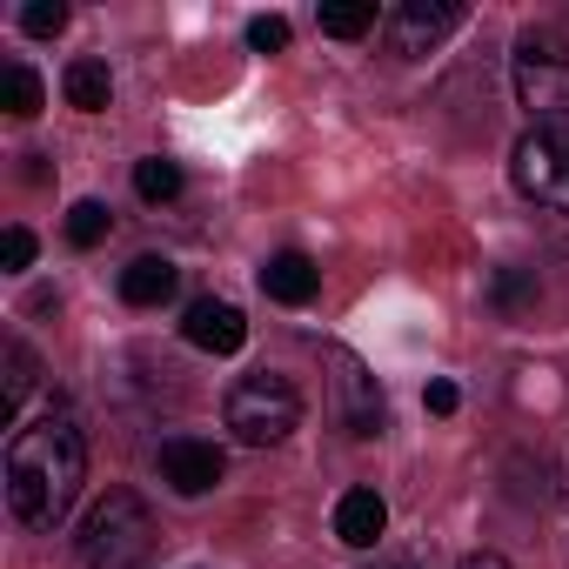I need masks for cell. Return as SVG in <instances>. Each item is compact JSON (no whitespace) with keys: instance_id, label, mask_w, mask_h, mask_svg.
Masks as SVG:
<instances>
[{"instance_id":"cell-1","label":"cell","mask_w":569,"mask_h":569,"mask_svg":"<svg viewBox=\"0 0 569 569\" xmlns=\"http://www.w3.org/2000/svg\"><path fill=\"white\" fill-rule=\"evenodd\" d=\"M8 509L21 529H61L81 482H88V436L68 409H48L41 422H21L8 436Z\"/></svg>"},{"instance_id":"cell-2","label":"cell","mask_w":569,"mask_h":569,"mask_svg":"<svg viewBox=\"0 0 569 569\" xmlns=\"http://www.w3.org/2000/svg\"><path fill=\"white\" fill-rule=\"evenodd\" d=\"M154 536H161V529H154L148 502H141L134 489H108V496L88 509L74 549H81V569H141V562L154 556Z\"/></svg>"},{"instance_id":"cell-3","label":"cell","mask_w":569,"mask_h":569,"mask_svg":"<svg viewBox=\"0 0 569 569\" xmlns=\"http://www.w3.org/2000/svg\"><path fill=\"white\" fill-rule=\"evenodd\" d=\"M221 422H228L234 442H248V449H274V442H289V436L302 429V396H296L289 376H268V369H261V376H241V382L228 389Z\"/></svg>"},{"instance_id":"cell-4","label":"cell","mask_w":569,"mask_h":569,"mask_svg":"<svg viewBox=\"0 0 569 569\" xmlns=\"http://www.w3.org/2000/svg\"><path fill=\"white\" fill-rule=\"evenodd\" d=\"M509 88H516V108H529L542 128L569 121V41L556 28H529L509 54Z\"/></svg>"},{"instance_id":"cell-5","label":"cell","mask_w":569,"mask_h":569,"mask_svg":"<svg viewBox=\"0 0 569 569\" xmlns=\"http://www.w3.org/2000/svg\"><path fill=\"white\" fill-rule=\"evenodd\" d=\"M509 181L536 201V208H556L569 214V134L556 128H529L509 154Z\"/></svg>"},{"instance_id":"cell-6","label":"cell","mask_w":569,"mask_h":569,"mask_svg":"<svg viewBox=\"0 0 569 569\" xmlns=\"http://www.w3.org/2000/svg\"><path fill=\"white\" fill-rule=\"evenodd\" d=\"M456 28H462V8H456V0H402V8L382 14L389 48L409 54V61H416V54H436Z\"/></svg>"},{"instance_id":"cell-7","label":"cell","mask_w":569,"mask_h":569,"mask_svg":"<svg viewBox=\"0 0 569 569\" xmlns=\"http://www.w3.org/2000/svg\"><path fill=\"white\" fill-rule=\"evenodd\" d=\"M161 482L174 489V496H208L214 482H221V449L214 442H194V436H174V442H161Z\"/></svg>"},{"instance_id":"cell-8","label":"cell","mask_w":569,"mask_h":569,"mask_svg":"<svg viewBox=\"0 0 569 569\" xmlns=\"http://www.w3.org/2000/svg\"><path fill=\"white\" fill-rule=\"evenodd\" d=\"M329 369H336V396H342V422H349V436H382V396H376V376H369L349 349H329Z\"/></svg>"},{"instance_id":"cell-9","label":"cell","mask_w":569,"mask_h":569,"mask_svg":"<svg viewBox=\"0 0 569 569\" xmlns=\"http://www.w3.org/2000/svg\"><path fill=\"white\" fill-rule=\"evenodd\" d=\"M181 336H188L201 356H234V349L248 342V322H241V309H234V302H214V296H201V302H188V316H181Z\"/></svg>"},{"instance_id":"cell-10","label":"cell","mask_w":569,"mask_h":569,"mask_svg":"<svg viewBox=\"0 0 569 569\" xmlns=\"http://www.w3.org/2000/svg\"><path fill=\"white\" fill-rule=\"evenodd\" d=\"M261 296L281 302V309H302V302L322 296V268H316L309 254H296V248H281V254H268V268H261Z\"/></svg>"},{"instance_id":"cell-11","label":"cell","mask_w":569,"mask_h":569,"mask_svg":"<svg viewBox=\"0 0 569 569\" xmlns=\"http://www.w3.org/2000/svg\"><path fill=\"white\" fill-rule=\"evenodd\" d=\"M174 289H181V268L168 254H134L121 268V302L128 309H161V302H174Z\"/></svg>"},{"instance_id":"cell-12","label":"cell","mask_w":569,"mask_h":569,"mask_svg":"<svg viewBox=\"0 0 569 569\" xmlns=\"http://www.w3.org/2000/svg\"><path fill=\"white\" fill-rule=\"evenodd\" d=\"M34 376H41L34 349L21 336H8V342H0V422H8V429H21V409L34 396Z\"/></svg>"},{"instance_id":"cell-13","label":"cell","mask_w":569,"mask_h":569,"mask_svg":"<svg viewBox=\"0 0 569 569\" xmlns=\"http://www.w3.org/2000/svg\"><path fill=\"white\" fill-rule=\"evenodd\" d=\"M382 529H389V502H382L376 489H349V496L336 502V536H342L349 549H376Z\"/></svg>"},{"instance_id":"cell-14","label":"cell","mask_w":569,"mask_h":569,"mask_svg":"<svg viewBox=\"0 0 569 569\" xmlns=\"http://www.w3.org/2000/svg\"><path fill=\"white\" fill-rule=\"evenodd\" d=\"M41 101H48V88H41V74H34L28 61H8V68H0V108H8L14 121H34Z\"/></svg>"},{"instance_id":"cell-15","label":"cell","mask_w":569,"mask_h":569,"mask_svg":"<svg viewBox=\"0 0 569 569\" xmlns=\"http://www.w3.org/2000/svg\"><path fill=\"white\" fill-rule=\"evenodd\" d=\"M61 94H68V108L101 114V108H108V94H114V81H108V68H101V61H74V68L61 74Z\"/></svg>"},{"instance_id":"cell-16","label":"cell","mask_w":569,"mask_h":569,"mask_svg":"<svg viewBox=\"0 0 569 569\" xmlns=\"http://www.w3.org/2000/svg\"><path fill=\"white\" fill-rule=\"evenodd\" d=\"M316 21H322V34H336V41H362L382 14H376V0H329V8H316Z\"/></svg>"},{"instance_id":"cell-17","label":"cell","mask_w":569,"mask_h":569,"mask_svg":"<svg viewBox=\"0 0 569 569\" xmlns=\"http://www.w3.org/2000/svg\"><path fill=\"white\" fill-rule=\"evenodd\" d=\"M134 194H141V201H154V208H161V201H174V194H181V168H174V161H161V154L134 161Z\"/></svg>"},{"instance_id":"cell-18","label":"cell","mask_w":569,"mask_h":569,"mask_svg":"<svg viewBox=\"0 0 569 569\" xmlns=\"http://www.w3.org/2000/svg\"><path fill=\"white\" fill-rule=\"evenodd\" d=\"M489 302H496L502 316H522V309L536 302V274H529V268H496V281H489Z\"/></svg>"},{"instance_id":"cell-19","label":"cell","mask_w":569,"mask_h":569,"mask_svg":"<svg viewBox=\"0 0 569 569\" xmlns=\"http://www.w3.org/2000/svg\"><path fill=\"white\" fill-rule=\"evenodd\" d=\"M108 228H114L108 201H74V208H68V241H74V248H101Z\"/></svg>"},{"instance_id":"cell-20","label":"cell","mask_w":569,"mask_h":569,"mask_svg":"<svg viewBox=\"0 0 569 569\" xmlns=\"http://www.w3.org/2000/svg\"><path fill=\"white\" fill-rule=\"evenodd\" d=\"M61 28H68V8H61V0H28V8H21V34L48 41V34H61Z\"/></svg>"},{"instance_id":"cell-21","label":"cell","mask_w":569,"mask_h":569,"mask_svg":"<svg viewBox=\"0 0 569 569\" xmlns=\"http://www.w3.org/2000/svg\"><path fill=\"white\" fill-rule=\"evenodd\" d=\"M0 268H8V274H21V268H34V228H8V234H0Z\"/></svg>"},{"instance_id":"cell-22","label":"cell","mask_w":569,"mask_h":569,"mask_svg":"<svg viewBox=\"0 0 569 569\" xmlns=\"http://www.w3.org/2000/svg\"><path fill=\"white\" fill-rule=\"evenodd\" d=\"M248 48L254 54H281V48H289V21H281V14H254L248 21Z\"/></svg>"},{"instance_id":"cell-23","label":"cell","mask_w":569,"mask_h":569,"mask_svg":"<svg viewBox=\"0 0 569 569\" xmlns=\"http://www.w3.org/2000/svg\"><path fill=\"white\" fill-rule=\"evenodd\" d=\"M422 402H429V416H456V409H462V389H456V382H442V376H436V382H429V389H422Z\"/></svg>"},{"instance_id":"cell-24","label":"cell","mask_w":569,"mask_h":569,"mask_svg":"<svg viewBox=\"0 0 569 569\" xmlns=\"http://www.w3.org/2000/svg\"><path fill=\"white\" fill-rule=\"evenodd\" d=\"M462 569H509V562H502V556H489V549H482V556H462Z\"/></svg>"}]
</instances>
